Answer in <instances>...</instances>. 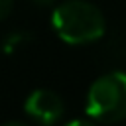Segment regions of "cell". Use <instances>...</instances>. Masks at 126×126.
<instances>
[{
  "mask_svg": "<svg viewBox=\"0 0 126 126\" xmlns=\"http://www.w3.org/2000/svg\"><path fill=\"white\" fill-rule=\"evenodd\" d=\"M87 116L96 122L116 124L126 118V73L110 71L100 75L87 93Z\"/></svg>",
  "mask_w": 126,
  "mask_h": 126,
  "instance_id": "cell-2",
  "label": "cell"
},
{
  "mask_svg": "<svg viewBox=\"0 0 126 126\" xmlns=\"http://www.w3.org/2000/svg\"><path fill=\"white\" fill-rule=\"evenodd\" d=\"M12 8H14V0H0V22L12 14Z\"/></svg>",
  "mask_w": 126,
  "mask_h": 126,
  "instance_id": "cell-5",
  "label": "cell"
},
{
  "mask_svg": "<svg viewBox=\"0 0 126 126\" xmlns=\"http://www.w3.org/2000/svg\"><path fill=\"white\" fill-rule=\"evenodd\" d=\"M32 4H35V6H41V8H47V6H53L55 4V0H30Z\"/></svg>",
  "mask_w": 126,
  "mask_h": 126,
  "instance_id": "cell-7",
  "label": "cell"
},
{
  "mask_svg": "<svg viewBox=\"0 0 126 126\" xmlns=\"http://www.w3.org/2000/svg\"><path fill=\"white\" fill-rule=\"evenodd\" d=\"M51 26L57 37L69 45L98 41L106 32L102 12L87 0H65L53 8Z\"/></svg>",
  "mask_w": 126,
  "mask_h": 126,
  "instance_id": "cell-1",
  "label": "cell"
},
{
  "mask_svg": "<svg viewBox=\"0 0 126 126\" xmlns=\"http://www.w3.org/2000/svg\"><path fill=\"white\" fill-rule=\"evenodd\" d=\"M32 41V35L30 33H26V32H10L6 37H4V43H2V51L6 53V55H10V53H14V51H18L20 47H24L26 43H30Z\"/></svg>",
  "mask_w": 126,
  "mask_h": 126,
  "instance_id": "cell-4",
  "label": "cell"
},
{
  "mask_svg": "<svg viewBox=\"0 0 126 126\" xmlns=\"http://www.w3.org/2000/svg\"><path fill=\"white\" fill-rule=\"evenodd\" d=\"M65 126H98V124H96V120H93V118H75V120L67 122Z\"/></svg>",
  "mask_w": 126,
  "mask_h": 126,
  "instance_id": "cell-6",
  "label": "cell"
},
{
  "mask_svg": "<svg viewBox=\"0 0 126 126\" xmlns=\"http://www.w3.org/2000/svg\"><path fill=\"white\" fill-rule=\"evenodd\" d=\"M2 126H30L26 122H20V120H10V122H4Z\"/></svg>",
  "mask_w": 126,
  "mask_h": 126,
  "instance_id": "cell-8",
  "label": "cell"
},
{
  "mask_svg": "<svg viewBox=\"0 0 126 126\" xmlns=\"http://www.w3.org/2000/svg\"><path fill=\"white\" fill-rule=\"evenodd\" d=\"M24 110L33 122L41 126H53L65 114V104H63V98L55 91L35 89L33 93L28 94L24 102Z\"/></svg>",
  "mask_w": 126,
  "mask_h": 126,
  "instance_id": "cell-3",
  "label": "cell"
}]
</instances>
